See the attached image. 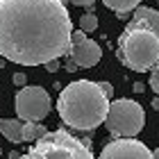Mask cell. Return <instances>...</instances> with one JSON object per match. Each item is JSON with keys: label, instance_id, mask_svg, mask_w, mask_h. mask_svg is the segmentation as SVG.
I'll use <instances>...</instances> for the list:
<instances>
[{"label": "cell", "instance_id": "cell-1", "mask_svg": "<svg viewBox=\"0 0 159 159\" xmlns=\"http://www.w3.org/2000/svg\"><path fill=\"white\" fill-rule=\"evenodd\" d=\"M70 23L59 0H0V55L20 66H46L70 50Z\"/></svg>", "mask_w": 159, "mask_h": 159}, {"label": "cell", "instance_id": "cell-2", "mask_svg": "<svg viewBox=\"0 0 159 159\" xmlns=\"http://www.w3.org/2000/svg\"><path fill=\"white\" fill-rule=\"evenodd\" d=\"M57 111L64 125L91 132L102 125L109 111V98L102 93L98 82L91 80H75L64 86L57 100Z\"/></svg>", "mask_w": 159, "mask_h": 159}, {"label": "cell", "instance_id": "cell-3", "mask_svg": "<svg viewBox=\"0 0 159 159\" xmlns=\"http://www.w3.org/2000/svg\"><path fill=\"white\" fill-rule=\"evenodd\" d=\"M118 59L129 70L143 73L159 61V37L150 30H123L118 37Z\"/></svg>", "mask_w": 159, "mask_h": 159}, {"label": "cell", "instance_id": "cell-4", "mask_svg": "<svg viewBox=\"0 0 159 159\" xmlns=\"http://www.w3.org/2000/svg\"><path fill=\"white\" fill-rule=\"evenodd\" d=\"M20 159H96L89 141H80L66 129L48 132L43 139L34 141Z\"/></svg>", "mask_w": 159, "mask_h": 159}, {"label": "cell", "instance_id": "cell-5", "mask_svg": "<svg viewBox=\"0 0 159 159\" xmlns=\"http://www.w3.org/2000/svg\"><path fill=\"white\" fill-rule=\"evenodd\" d=\"M105 125L109 129V134L116 139H134L146 125V111L136 100L118 98L109 102Z\"/></svg>", "mask_w": 159, "mask_h": 159}, {"label": "cell", "instance_id": "cell-6", "mask_svg": "<svg viewBox=\"0 0 159 159\" xmlns=\"http://www.w3.org/2000/svg\"><path fill=\"white\" fill-rule=\"evenodd\" d=\"M14 109L18 120L39 123L50 114V96L43 86H23L14 98Z\"/></svg>", "mask_w": 159, "mask_h": 159}, {"label": "cell", "instance_id": "cell-7", "mask_svg": "<svg viewBox=\"0 0 159 159\" xmlns=\"http://www.w3.org/2000/svg\"><path fill=\"white\" fill-rule=\"evenodd\" d=\"M98 159H155V155L139 139H114L102 148Z\"/></svg>", "mask_w": 159, "mask_h": 159}, {"label": "cell", "instance_id": "cell-8", "mask_svg": "<svg viewBox=\"0 0 159 159\" xmlns=\"http://www.w3.org/2000/svg\"><path fill=\"white\" fill-rule=\"evenodd\" d=\"M100 57H102V48H100V43L91 41V39H86L80 46H70V50H68V59H73L77 64V68L96 66L100 61Z\"/></svg>", "mask_w": 159, "mask_h": 159}, {"label": "cell", "instance_id": "cell-9", "mask_svg": "<svg viewBox=\"0 0 159 159\" xmlns=\"http://www.w3.org/2000/svg\"><path fill=\"white\" fill-rule=\"evenodd\" d=\"M134 27L150 30L159 37V11L152 7H136L132 14V20L127 23V30H134Z\"/></svg>", "mask_w": 159, "mask_h": 159}, {"label": "cell", "instance_id": "cell-10", "mask_svg": "<svg viewBox=\"0 0 159 159\" xmlns=\"http://www.w3.org/2000/svg\"><path fill=\"white\" fill-rule=\"evenodd\" d=\"M23 120L18 118H0V134L11 143H20L23 141Z\"/></svg>", "mask_w": 159, "mask_h": 159}, {"label": "cell", "instance_id": "cell-11", "mask_svg": "<svg viewBox=\"0 0 159 159\" xmlns=\"http://www.w3.org/2000/svg\"><path fill=\"white\" fill-rule=\"evenodd\" d=\"M46 134H48V129L43 125H39V123H25V125H23V141L34 143V141L43 139Z\"/></svg>", "mask_w": 159, "mask_h": 159}, {"label": "cell", "instance_id": "cell-12", "mask_svg": "<svg viewBox=\"0 0 159 159\" xmlns=\"http://www.w3.org/2000/svg\"><path fill=\"white\" fill-rule=\"evenodd\" d=\"M141 0H102L105 7H109V9H114L116 14H127L139 7Z\"/></svg>", "mask_w": 159, "mask_h": 159}, {"label": "cell", "instance_id": "cell-13", "mask_svg": "<svg viewBox=\"0 0 159 159\" xmlns=\"http://www.w3.org/2000/svg\"><path fill=\"white\" fill-rule=\"evenodd\" d=\"M80 30H82V32H93V30H98V16H96L93 11L80 16Z\"/></svg>", "mask_w": 159, "mask_h": 159}, {"label": "cell", "instance_id": "cell-14", "mask_svg": "<svg viewBox=\"0 0 159 159\" xmlns=\"http://www.w3.org/2000/svg\"><path fill=\"white\" fill-rule=\"evenodd\" d=\"M86 41V32L82 30H73V34H70V46H80V43Z\"/></svg>", "mask_w": 159, "mask_h": 159}, {"label": "cell", "instance_id": "cell-15", "mask_svg": "<svg viewBox=\"0 0 159 159\" xmlns=\"http://www.w3.org/2000/svg\"><path fill=\"white\" fill-rule=\"evenodd\" d=\"M150 89L159 96V68H155L152 73H150Z\"/></svg>", "mask_w": 159, "mask_h": 159}, {"label": "cell", "instance_id": "cell-16", "mask_svg": "<svg viewBox=\"0 0 159 159\" xmlns=\"http://www.w3.org/2000/svg\"><path fill=\"white\" fill-rule=\"evenodd\" d=\"M98 84H100V89H102V93H105L107 98H111V96H114V86H111L109 82H98Z\"/></svg>", "mask_w": 159, "mask_h": 159}, {"label": "cell", "instance_id": "cell-17", "mask_svg": "<svg viewBox=\"0 0 159 159\" xmlns=\"http://www.w3.org/2000/svg\"><path fill=\"white\" fill-rule=\"evenodd\" d=\"M14 84L16 86H25V82H27V77H25V73H14Z\"/></svg>", "mask_w": 159, "mask_h": 159}, {"label": "cell", "instance_id": "cell-18", "mask_svg": "<svg viewBox=\"0 0 159 159\" xmlns=\"http://www.w3.org/2000/svg\"><path fill=\"white\" fill-rule=\"evenodd\" d=\"M68 2H73L75 7H93L96 0H68Z\"/></svg>", "mask_w": 159, "mask_h": 159}, {"label": "cell", "instance_id": "cell-19", "mask_svg": "<svg viewBox=\"0 0 159 159\" xmlns=\"http://www.w3.org/2000/svg\"><path fill=\"white\" fill-rule=\"evenodd\" d=\"M46 70H48V73H55V70H59V59L48 61V64H46Z\"/></svg>", "mask_w": 159, "mask_h": 159}, {"label": "cell", "instance_id": "cell-20", "mask_svg": "<svg viewBox=\"0 0 159 159\" xmlns=\"http://www.w3.org/2000/svg\"><path fill=\"white\" fill-rule=\"evenodd\" d=\"M66 70H68V73H75V70H77V64H75L73 59H68V61H66Z\"/></svg>", "mask_w": 159, "mask_h": 159}, {"label": "cell", "instance_id": "cell-21", "mask_svg": "<svg viewBox=\"0 0 159 159\" xmlns=\"http://www.w3.org/2000/svg\"><path fill=\"white\" fill-rule=\"evenodd\" d=\"M134 91H136V93H143V91H146V86H143L141 82H136V84H134Z\"/></svg>", "mask_w": 159, "mask_h": 159}, {"label": "cell", "instance_id": "cell-22", "mask_svg": "<svg viewBox=\"0 0 159 159\" xmlns=\"http://www.w3.org/2000/svg\"><path fill=\"white\" fill-rule=\"evenodd\" d=\"M152 109H155V111H159V96H157V98H152Z\"/></svg>", "mask_w": 159, "mask_h": 159}, {"label": "cell", "instance_id": "cell-23", "mask_svg": "<svg viewBox=\"0 0 159 159\" xmlns=\"http://www.w3.org/2000/svg\"><path fill=\"white\" fill-rule=\"evenodd\" d=\"M9 159H18V152L14 150V152H9Z\"/></svg>", "mask_w": 159, "mask_h": 159}, {"label": "cell", "instance_id": "cell-24", "mask_svg": "<svg viewBox=\"0 0 159 159\" xmlns=\"http://www.w3.org/2000/svg\"><path fill=\"white\" fill-rule=\"evenodd\" d=\"M152 155H155V159H159V148L155 150V152H152Z\"/></svg>", "mask_w": 159, "mask_h": 159}, {"label": "cell", "instance_id": "cell-25", "mask_svg": "<svg viewBox=\"0 0 159 159\" xmlns=\"http://www.w3.org/2000/svg\"><path fill=\"white\" fill-rule=\"evenodd\" d=\"M157 2H159V0H157Z\"/></svg>", "mask_w": 159, "mask_h": 159}]
</instances>
